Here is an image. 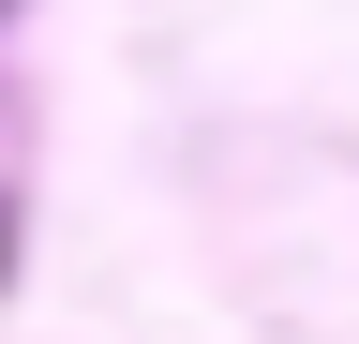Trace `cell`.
<instances>
[{"label": "cell", "mask_w": 359, "mask_h": 344, "mask_svg": "<svg viewBox=\"0 0 359 344\" xmlns=\"http://www.w3.org/2000/svg\"><path fill=\"white\" fill-rule=\"evenodd\" d=\"M0 15H15V0H0Z\"/></svg>", "instance_id": "6da1fadb"}]
</instances>
